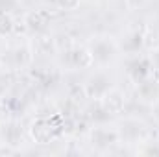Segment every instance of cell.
<instances>
[{"label": "cell", "mask_w": 159, "mask_h": 157, "mask_svg": "<svg viewBox=\"0 0 159 157\" xmlns=\"http://www.w3.org/2000/svg\"><path fill=\"white\" fill-rule=\"evenodd\" d=\"M146 4V0H126V6L129 7V9H139V7H143Z\"/></svg>", "instance_id": "cell-18"}, {"label": "cell", "mask_w": 159, "mask_h": 157, "mask_svg": "<svg viewBox=\"0 0 159 157\" xmlns=\"http://www.w3.org/2000/svg\"><path fill=\"white\" fill-rule=\"evenodd\" d=\"M119 141H120V135H119V131H115V129L94 128L91 131V142H93V146H96L100 150H106V148L117 144Z\"/></svg>", "instance_id": "cell-5"}, {"label": "cell", "mask_w": 159, "mask_h": 157, "mask_svg": "<svg viewBox=\"0 0 159 157\" xmlns=\"http://www.w3.org/2000/svg\"><path fill=\"white\" fill-rule=\"evenodd\" d=\"M19 7H20L19 0H0V13L13 15L15 11H19Z\"/></svg>", "instance_id": "cell-16"}, {"label": "cell", "mask_w": 159, "mask_h": 157, "mask_svg": "<svg viewBox=\"0 0 159 157\" xmlns=\"http://www.w3.org/2000/svg\"><path fill=\"white\" fill-rule=\"evenodd\" d=\"M157 92H159L157 81L152 78V76L148 79H144L143 83H139V94H141L143 100H154L157 96Z\"/></svg>", "instance_id": "cell-13"}, {"label": "cell", "mask_w": 159, "mask_h": 157, "mask_svg": "<svg viewBox=\"0 0 159 157\" xmlns=\"http://www.w3.org/2000/svg\"><path fill=\"white\" fill-rule=\"evenodd\" d=\"M2 137H4V141H6V144L17 146V144L22 141V129H20V126H19L17 122H9V124L4 126Z\"/></svg>", "instance_id": "cell-11"}, {"label": "cell", "mask_w": 159, "mask_h": 157, "mask_svg": "<svg viewBox=\"0 0 159 157\" xmlns=\"http://www.w3.org/2000/svg\"><path fill=\"white\" fill-rule=\"evenodd\" d=\"M111 89V78L106 76V74H94L87 79L85 87H83V92L87 98L91 100H100L107 91Z\"/></svg>", "instance_id": "cell-3"}, {"label": "cell", "mask_w": 159, "mask_h": 157, "mask_svg": "<svg viewBox=\"0 0 159 157\" xmlns=\"http://www.w3.org/2000/svg\"><path fill=\"white\" fill-rule=\"evenodd\" d=\"M67 61L74 69H89V67L94 65V57H93L91 50L89 48H83V46L70 48L67 52Z\"/></svg>", "instance_id": "cell-6"}, {"label": "cell", "mask_w": 159, "mask_h": 157, "mask_svg": "<svg viewBox=\"0 0 159 157\" xmlns=\"http://www.w3.org/2000/svg\"><path fill=\"white\" fill-rule=\"evenodd\" d=\"M152 65H154V70H159V46L152 52V57H150Z\"/></svg>", "instance_id": "cell-19"}, {"label": "cell", "mask_w": 159, "mask_h": 157, "mask_svg": "<svg viewBox=\"0 0 159 157\" xmlns=\"http://www.w3.org/2000/svg\"><path fill=\"white\" fill-rule=\"evenodd\" d=\"M80 2L81 0H56V6L61 7L63 11H74L80 7Z\"/></svg>", "instance_id": "cell-17"}, {"label": "cell", "mask_w": 159, "mask_h": 157, "mask_svg": "<svg viewBox=\"0 0 159 157\" xmlns=\"http://www.w3.org/2000/svg\"><path fill=\"white\" fill-rule=\"evenodd\" d=\"M102 107L109 113V115H115V113H120L122 109H124V104H126V100H124V94L120 92L119 89H109L102 98Z\"/></svg>", "instance_id": "cell-7"}, {"label": "cell", "mask_w": 159, "mask_h": 157, "mask_svg": "<svg viewBox=\"0 0 159 157\" xmlns=\"http://www.w3.org/2000/svg\"><path fill=\"white\" fill-rule=\"evenodd\" d=\"M37 50H39L41 54H50L54 50V39H52V35L41 32L39 37H37Z\"/></svg>", "instance_id": "cell-14"}, {"label": "cell", "mask_w": 159, "mask_h": 157, "mask_svg": "<svg viewBox=\"0 0 159 157\" xmlns=\"http://www.w3.org/2000/svg\"><path fill=\"white\" fill-rule=\"evenodd\" d=\"M32 61V52L28 46H17L11 50V65L15 69H22Z\"/></svg>", "instance_id": "cell-12"}, {"label": "cell", "mask_w": 159, "mask_h": 157, "mask_svg": "<svg viewBox=\"0 0 159 157\" xmlns=\"http://www.w3.org/2000/svg\"><path fill=\"white\" fill-rule=\"evenodd\" d=\"M120 48L126 54H137L139 50L144 48V35L139 32H129L128 35H124V39L120 43Z\"/></svg>", "instance_id": "cell-9"}, {"label": "cell", "mask_w": 159, "mask_h": 157, "mask_svg": "<svg viewBox=\"0 0 159 157\" xmlns=\"http://www.w3.org/2000/svg\"><path fill=\"white\" fill-rule=\"evenodd\" d=\"M61 126L57 124V118H37L32 126H30V135L35 142L39 144H46L50 141H54L61 129Z\"/></svg>", "instance_id": "cell-1"}, {"label": "cell", "mask_w": 159, "mask_h": 157, "mask_svg": "<svg viewBox=\"0 0 159 157\" xmlns=\"http://www.w3.org/2000/svg\"><path fill=\"white\" fill-rule=\"evenodd\" d=\"M15 20L9 13H0V35H9L13 34Z\"/></svg>", "instance_id": "cell-15"}, {"label": "cell", "mask_w": 159, "mask_h": 157, "mask_svg": "<svg viewBox=\"0 0 159 157\" xmlns=\"http://www.w3.org/2000/svg\"><path fill=\"white\" fill-rule=\"evenodd\" d=\"M2 98H4V94H2V89H0V102H2Z\"/></svg>", "instance_id": "cell-21"}, {"label": "cell", "mask_w": 159, "mask_h": 157, "mask_svg": "<svg viewBox=\"0 0 159 157\" xmlns=\"http://www.w3.org/2000/svg\"><path fill=\"white\" fill-rule=\"evenodd\" d=\"M143 154H146V155H159V146H148V148L143 150Z\"/></svg>", "instance_id": "cell-20"}, {"label": "cell", "mask_w": 159, "mask_h": 157, "mask_svg": "<svg viewBox=\"0 0 159 157\" xmlns=\"http://www.w3.org/2000/svg\"><path fill=\"white\" fill-rule=\"evenodd\" d=\"M119 135H120V139H124L128 142H135L143 135V124L137 122V120H126L122 124V128H120Z\"/></svg>", "instance_id": "cell-10"}, {"label": "cell", "mask_w": 159, "mask_h": 157, "mask_svg": "<svg viewBox=\"0 0 159 157\" xmlns=\"http://www.w3.org/2000/svg\"><path fill=\"white\" fill-rule=\"evenodd\" d=\"M152 72H154V65L150 57H135L128 63V74L137 85L150 78Z\"/></svg>", "instance_id": "cell-4"}, {"label": "cell", "mask_w": 159, "mask_h": 157, "mask_svg": "<svg viewBox=\"0 0 159 157\" xmlns=\"http://www.w3.org/2000/svg\"><path fill=\"white\" fill-rule=\"evenodd\" d=\"M50 17L46 11H30L26 13L24 17V26L28 32H34V34H41L46 30V24H48Z\"/></svg>", "instance_id": "cell-8"}, {"label": "cell", "mask_w": 159, "mask_h": 157, "mask_svg": "<svg viewBox=\"0 0 159 157\" xmlns=\"http://www.w3.org/2000/svg\"><path fill=\"white\" fill-rule=\"evenodd\" d=\"M89 50H91V54L94 57V63L106 65V63H109L115 57L117 44L111 41V37H96V39L91 43Z\"/></svg>", "instance_id": "cell-2"}]
</instances>
